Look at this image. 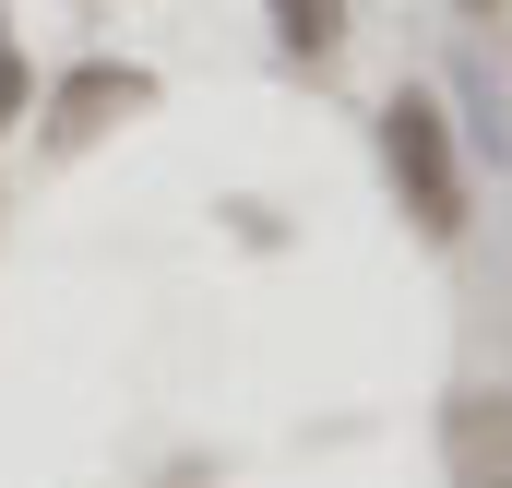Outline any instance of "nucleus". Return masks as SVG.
<instances>
[{"label": "nucleus", "mask_w": 512, "mask_h": 488, "mask_svg": "<svg viewBox=\"0 0 512 488\" xmlns=\"http://www.w3.org/2000/svg\"><path fill=\"white\" fill-rule=\"evenodd\" d=\"M382 179H393L405 227L429 250H465V227H477V167H465V131H453V108L429 84H393L382 96Z\"/></svg>", "instance_id": "f257e3e1"}, {"label": "nucleus", "mask_w": 512, "mask_h": 488, "mask_svg": "<svg viewBox=\"0 0 512 488\" xmlns=\"http://www.w3.org/2000/svg\"><path fill=\"white\" fill-rule=\"evenodd\" d=\"M441 477L453 488H512V381H465L441 405Z\"/></svg>", "instance_id": "f03ea898"}, {"label": "nucleus", "mask_w": 512, "mask_h": 488, "mask_svg": "<svg viewBox=\"0 0 512 488\" xmlns=\"http://www.w3.org/2000/svg\"><path fill=\"white\" fill-rule=\"evenodd\" d=\"M131 108H155V72H131V60H84V72L48 96V143H96V131L131 120Z\"/></svg>", "instance_id": "7ed1b4c3"}, {"label": "nucleus", "mask_w": 512, "mask_h": 488, "mask_svg": "<svg viewBox=\"0 0 512 488\" xmlns=\"http://www.w3.org/2000/svg\"><path fill=\"white\" fill-rule=\"evenodd\" d=\"M262 24H274V48H286V60H310V72H322V60L358 36V0H262Z\"/></svg>", "instance_id": "20e7f679"}, {"label": "nucleus", "mask_w": 512, "mask_h": 488, "mask_svg": "<svg viewBox=\"0 0 512 488\" xmlns=\"http://www.w3.org/2000/svg\"><path fill=\"white\" fill-rule=\"evenodd\" d=\"M36 108V72H24V48H12V24H0V131Z\"/></svg>", "instance_id": "39448f33"}, {"label": "nucleus", "mask_w": 512, "mask_h": 488, "mask_svg": "<svg viewBox=\"0 0 512 488\" xmlns=\"http://www.w3.org/2000/svg\"><path fill=\"white\" fill-rule=\"evenodd\" d=\"M453 12H501V0H453Z\"/></svg>", "instance_id": "423d86ee"}]
</instances>
